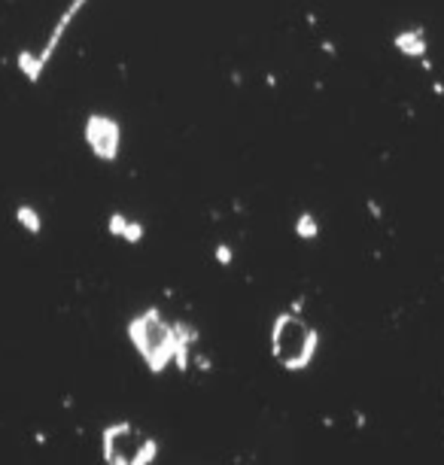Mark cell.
<instances>
[{
  "label": "cell",
  "mask_w": 444,
  "mask_h": 465,
  "mask_svg": "<svg viewBox=\"0 0 444 465\" xmlns=\"http://www.w3.org/2000/svg\"><path fill=\"white\" fill-rule=\"evenodd\" d=\"M311 344H314V335L301 320L295 316H286L280 320L274 328V353L283 365H301V362L311 356Z\"/></svg>",
  "instance_id": "6da1fadb"
},
{
  "label": "cell",
  "mask_w": 444,
  "mask_h": 465,
  "mask_svg": "<svg viewBox=\"0 0 444 465\" xmlns=\"http://www.w3.org/2000/svg\"><path fill=\"white\" fill-rule=\"evenodd\" d=\"M92 140H95V146H98V150L107 155V152L113 150V143H116V131H113L110 125H107V131H100V128H92Z\"/></svg>",
  "instance_id": "277c9868"
},
{
  "label": "cell",
  "mask_w": 444,
  "mask_h": 465,
  "mask_svg": "<svg viewBox=\"0 0 444 465\" xmlns=\"http://www.w3.org/2000/svg\"><path fill=\"white\" fill-rule=\"evenodd\" d=\"M146 450H150V441H146L138 429L131 426H116L107 432V459L128 465V462H143Z\"/></svg>",
  "instance_id": "3957f363"
},
{
  "label": "cell",
  "mask_w": 444,
  "mask_h": 465,
  "mask_svg": "<svg viewBox=\"0 0 444 465\" xmlns=\"http://www.w3.org/2000/svg\"><path fill=\"white\" fill-rule=\"evenodd\" d=\"M134 338H138L143 356L150 359L153 365H162L170 356V350H174V335H170V328L158 320V316H146L143 323L134 325Z\"/></svg>",
  "instance_id": "7a4b0ae2"
}]
</instances>
